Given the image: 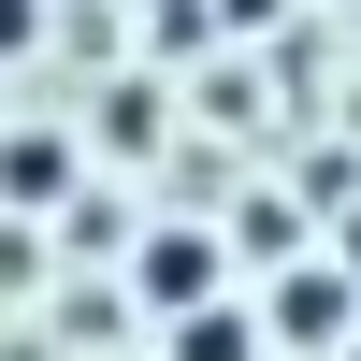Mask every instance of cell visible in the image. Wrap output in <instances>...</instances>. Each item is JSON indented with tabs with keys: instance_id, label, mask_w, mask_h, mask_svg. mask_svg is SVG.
<instances>
[{
	"instance_id": "cell-1",
	"label": "cell",
	"mask_w": 361,
	"mask_h": 361,
	"mask_svg": "<svg viewBox=\"0 0 361 361\" xmlns=\"http://www.w3.org/2000/svg\"><path fill=\"white\" fill-rule=\"evenodd\" d=\"M58 173H73L58 145H0V188H15V202H58Z\"/></svg>"
},
{
	"instance_id": "cell-2",
	"label": "cell",
	"mask_w": 361,
	"mask_h": 361,
	"mask_svg": "<svg viewBox=\"0 0 361 361\" xmlns=\"http://www.w3.org/2000/svg\"><path fill=\"white\" fill-rule=\"evenodd\" d=\"M173 361H246V318H188V333H173Z\"/></svg>"
},
{
	"instance_id": "cell-3",
	"label": "cell",
	"mask_w": 361,
	"mask_h": 361,
	"mask_svg": "<svg viewBox=\"0 0 361 361\" xmlns=\"http://www.w3.org/2000/svg\"><path fill=\"white\" fill-rule=\"evenodd\" d=\"M29 29H44V0H0V58H29Z\"/></svg>"
}]
</instances>
